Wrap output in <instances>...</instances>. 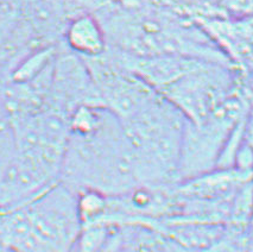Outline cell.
Wrapping results in <instances>:
<instances>
[{"instance_id": "1", "label": "cell", "mask_w": 253, "mask_h": 252, "mask_svg": "<svg viewBox=\"0 0 253 252\" xmlns=\"http://www.w3.org/2000/svg\"><path fill=\"white\" fill-rule=\"evenodd\" d=\"M229 88L231 80L225 64L188 57L178 74L158 93L185 120L199 123L227 100Z\"/></svg>"}, {"instance_id": "2", "label": "cell", "mask_w": 253, "mask_h": 252, "mask_svg": "<svg viewBox=\"0 0 253 252\" xmlns=\"http://www.w3.org/2000/svg\"><path fill=\"white\" fill-rule=\"evenodd\" d=\"M239 101L227 99L214 113L199 123L185 120L178 161V181L217 168L226 145L240 122Z\"/></svg>"}, {"instance_id": "3", "label": "cell", "mask_w": 253, "mask_h": 252, "mask_svg": "<svg viewBox=\"0 0 253 252\" xmlns=\"http://www.w3.org/2000/svg\"><path fill=\"white\" fill-rule=\"evenodd\" d=\"M68 48L81 58H95L108 50V42L100 20L94 13L82 12L73 17L64 29Z\"/></svg>"}, {"instance_id": "4", "label": "cell", "mask_w": 253, "mask_h": 252, "mask_svg": "<svg viewBox=\"0 0 253 252\" xmlns=\"http://www.w3.org/2000/svg\"><path fill=\"white\" fill-rule=\"evenodd\" d=\"M120 252H175L172 243L161 233L143 226L122 228Z\"/></svg>"}]
</instances>
